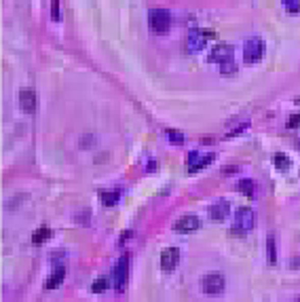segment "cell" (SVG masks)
Returning a JSON list of instances; mask_svg holds the SVG:
<instances>
[{
	"mask_svg": "<svg viewBox=\"0 0 300 302\" xmlns=\"http://www.w3.org/2000/svg\"><path fill=\"white\" fill-rule=\"evenodd\" d=\"M233 57H235V49L231 45H224V42H222V45L213 47V51L209 53V62L211 64H220L222 74H226V72H235Z\"/></svg>",
	"mask_w": 300,
	"mask_h": 302,
	"instance_id": "cell-1",
	"label": "cell"
},
{
	"mask_svg": "<svg viewBox=\"0 0 300 302\" xmlns=\"http://www.w3.org/2000/svg\"><path fill=\"white\" fill-rule=\"evenodd\" d=\"M148 25L156 34H165L171 28V13L165 9H152L148 13Z\"/></svg>",
	"mask_w": 300,
	"mask_h": 302,
	"instance_id": "cell-2",
	"label": "cell"
},
{
	"mask_svg": "<svg viewBox=\"0 0 300 302\" xmlns=\"http://www.w3.org/2000/svg\"><path fill=\"white\" fill-rule=\"evenodd\" d=\"M254 228V211L250 207H239L235 211V222H233V233L243 237L248 231Z\"/></svg>",
	"mask_w": 300,
	"mask_h": 302,
	"instance_id": "cell-3",
	"label": "cell"
},
{
	"mask_svg": "<svg viewBox=\"0 0 300 302\" xmlns=\"http://www.w3.org/2000/svg\"><path fill=\"white\" fill-rule=\"evenodd\" d=\"M127 279H129V256H121L117 266H114V275H112V281H114V290L117 292H123L125 285H127Z\"/></svg>",
	"mask_w": 300,
	"mask_h": 302,
	"instance_id": "cell-4",
	"label": "cell"
},
{
	"mask_svg": "<svg viewBox=\"0 0 300 302\" xmlns=\"http://www.w3.org/2000/svg\"><path fill=\"white\" fill-rule=\"evenodd\" d=\"M262 55H264V42L258 36H252L243 47V62L246 64H256V62L262 60Z\"/></svg>",
	"mask_w": 300,
	"mask_h": 302,
	"instance_id": "cell-5",
	"label": "cell"
},
{
	"mask_svg": "<svg viewBox=\"0 0 300 302\" xmlns=\"http://www.w3.org/2000/svg\"><path fill=\"white\" fill-rule=\"evenodd\" d=\"M211 36H216L213 32H205V30H193L188 36H186V51L188 53H197V51H203L207 40Z\"/></svg>",
	"mask_w": 300,
	"mask_h": 302,
	"instance_id": "cell-6",
	"label": "cell"
},
{
	"mask_svg": "<svg viewBox=\"0 0 300 302\" xmlns=\"http://www.w3.org/2000/svg\"><path fill=\"white\" fill-rule=\"evenodd\" d=\"M201 287H203V292L209 294V296L222 294V290H224V277L222 275H205L201 279Z\"/></svg>",
	"mask_w": 300,
	"mask_h": 302,
	"instance_id": "cell-7",
	"label": "cell"
},
{
	"mask_svg": "<svg viewBox=\"0 0 300 302\" xmlns=\"http://www.w3.org/2000/svg\"><path fill=\"white\" fill-rule=\"evenodd\" d=\"M211 161H213V154H211V152H190V154H188V159H186L190 171L203 169V167L209 165Z\"/></svg>",
	"mask_w": 300,
	"mask_h": 302,
	"instance_id": "cell-8",
	"label": "cell"
},
{
	"mask_svg": "<svg viewBox=\"0 0 300 302\" xmlns=\"http://www.w3.org/2000/svg\"><path fill=\"white\" fill-rule=\"evenodd\" d=\"M178 262H180V252H178L176 248L163 250V254H161V268H163L165 272L174 270V268L178 266Z\"/></svg>",
	"mask_w": 300,
	"mask_h": 302,
	"instance_id": "cell-9",
	"label": "cell"
},
{
	"mask_svg": "<svg viewBox=\"0 0 300 302\" xmlns=\"http://www.w3.org/2000/svg\"><path fill=\"white\" fill-rule=\"evenodd\" d=\"M199 226H201V222H199L197 215H182L180 220H176L174 231H178V233H193V231H197Z\"/></svg>",
	"mask_w": 300,
	"mask_h": 302,
	"instance_id": "cell-10",
	"label": "cell"
},
{
	"mask_svg": "<svg viewBox=\"0 0 300 302\" xmlns=\"http://www.w3.org/2000/svg\"><path fill=\"white\" fill-rule=\"evenodd\" d=\"M19 108L25 114H32L36 110V95L32 89H21L19 91Z\"/></svg>",
	"mask_w": 300,
	"mask_h": 302,
	"instance_id": "cell-11",
	"label": "cell"
},
{
	"mask_svg": "<svg viewBox=\"0 0 300 302\" xmlns=\"http://www.w3.org/2000/svg\"><path fill=\"white\" fill-rule=\"evenodd\" d=\"M228 211H231V205H228L226 201H218V203H213V205L209 207V218H211L213 222H224L226 215H228Z\"/></svg>",
	"mask_w": 300,
	"mask_h": 302,
	"instance_id": "cell-12",
	"label": "cell"
},
{
	"mask_svg": "<svg viewBox=\"0 0 300 302\" xmlns=\"http://www.w3.org/2000/svg\"><path fill=\"white\" fill-rule=\"evenodd\" d=\"M64 277H66V268H64V266H57L53 275H51V277L45 281V287H47V290H55L57 285H62Z\"/></svg>",
	"mask_w": 300,
	"mask_h": 302,
	"instance_id": "cell-13",
	"label": "cell"
},
{
	"mask_svg": "<svg viewBox=\"0 0 300 302\" xmlns=\"http://www.w3.org/2000/svg\"><path fill=\"white\" fill-rule=\"evenodd\" d=\"M99 199H102L104 205H117L121 199V193L119 190H102L99 193Z\"/></svg>",
	"mask_w": 300,
	"mask_h": 302,
	"instance_id": "cell-14",
	"label": "cell"
},
{
	"mask_svg": "<svg viewBox=\"0 0 300 302\" xmlns=\"http://www.w3.org/2000/svg\"><path fill=\"white\" fill-rule=\"evenodd\" d=\"M51 235H53V233H51V228L42 226V228H38V231L32 235V241H34V243H45V241H47Z\"/></svg>",
	"mask_w": 300,
	"mask_h": 302,
	"instance_id": "cell-15",
	"label": "cell"
},
{
	"mask_svg": "<svg viewBox=\"0 0 300 302\" xmlns=\"http://www.w3.org/2000/svg\"><path fill=\"white\" fill-rule=\"evenodd\" d=\"M266 250H268V262L275 264L277 262V254H275V237L273 235L266 239Z\"/></svg>",
	"mask_w": 300,
	"mask_h": 302,
	"instance_id": "cell-16",
	"label": "cell"
},
{
	"mask_svg": "<svg viewBox=\"0 0 300 302\" xmlns=\"http://www.w3.org/2000/svg\"><path fill=\"white\" fill-rule=\"evenodd\" d=\"M237 190H239V193H246L248 197H252V195H254V182H252V180H241V182L237 184Z\"/></svg>",
	"mask_w": 300,
	"mask_h": 302,
	"instance_id": "cell-17",
	"label": "cell"
},
{
	"mask_svg": "<svg viewBox=\"0 0 300 302\" xmlns=\"http://www.w3.org/2000/svg\"><path fill=\"white\" fill-rule=\"evenodd\" d=\"M275 165H277L279 171H288L290 169V159L285 154H277L275 156Z\"/></svg>",
	"mask_w": 300,
	"mask_h": 302,
	"instance_id": "cell-18",
	"label": "cell"
},
{
	"mask_svg": "<svg viewBox=\"0 0 300 302\" xmlns=\"http://www.w3.org/2000/svg\"><path fill=\"white\" fill-rule=\"evenodd\" d=\"M108 287V279L106 277H97L95 281H93V285H91V290L95 292V294H99V292H104Z\"/></svg>",
	"mask_w": 300,
	"mask_h": 302,
	"instance_id": "cell-19",
	"label": "cell"
},
{
	"mask_svg": "<svg viewBox=\"0 0 300 302\" xmlns=\"http://www.w3.org/2000/svg\"><path fill=\"white\" fill-rule=\"evenodd\" d=\"M283 7L288 13H300V0H283Z\"/></svg>",
	"mask_w": 300,
	"mask_h": 302,
	"instance_id": "cell-20",
	"label": "cell"
},
{
	"mask_svg": "<svg viewBox=\"0 0 300 302\" xmlns=\"http://www.w3.org/2000/svg\"><path fill=\"white\" fill-rule=\"evenodd\" d=\"M167 138L171 144H184V135L180 131H174V129H167Z\"/></svg>",
	"mask_w": 300,
	"mask_h": 302,
	"instance_id": "cell-21",
	"label": "cell"
},
{
	"mask_svg": "<svg viewBox=\"0 0 300 302\" xmlns=\"http://www.w3.org/2000/svg\"><path fill=\"white\" fill-rule=\"evenodd\" d=\"M51 19L53 21H60V0H51Z\"/></svg>",
	"mask_w": 300,
	"mask_h": 302,
	"instance_id": "cell-22",
	"label": "cell"
},
{
	"mask_svg": "<svg viewBox=\"0 0 300 302\" xmlns=\"http://www.w3.org/2000/svg\"><path fill=\"white\" fill-rule=\"evenodd\" d=\"M288 127H300V117H298V114L288 121Z\"/></svg>",
	"mask_w": 300,
	"mask_h": 302,
	"instance_id": "cell-23",
	"label": "cell"
},
{
	"mask_svg": "<svg viewBox=\"0 0 300 302\" xmlns=\"http://www.w3.org/2000/svg\"><path fill=\"white\" fill-rule=\"evenodd\" d=\"M296 302H300V298H298V300H296Z\"/></svg>",
	"mask_w": 300,
	"mask_h": 302,
	"instance_id": "cell-24",
	"label": "cell"
}]
</instances>
